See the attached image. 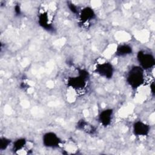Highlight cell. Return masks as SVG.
<instances>
[{
  "label": "cell",
  "mask_w": 155,
  "mask_h": 155,
  "mask_svg": "<svg viewBox=\"0 0 155 155\" xmlns=\"http://www.w3.org/2000/svg\"><path fill=\"white\" fill-rule=\"evenodd\" d=\"M15 13L17 14V15H19L21 13V9H20V7L18 5H16L15 7Z\"/></svg>",
  "instance_id": "cell-14"
},
{
  "label": "cell",
  "mask_w": 155,
  "mask_h": 155,
  "mask_svg": "<svg viewBox=\"0 0 155 155\" xmlns=\"http://www.w3.org/2000/svg\"><path fill=\"white\" fill-rule=\"evenodd\" d=\"M79 76L70 78L68 80V85L74 89H82L86 85V80L88 77V73L85 70L79 71Z\"/></svg>",
  "instance_id": "cell-2"
},
{
  "label": "cell",
  "mask_w": 155,
  "mask_h": 155,
  "mask_svg": "<svg viewBox=\"0 0 155 155\" xmlns=\"http://www.w3.org/2000/svg\"><path fill=\"white\" fill-rule=\"evenodd\" d=\"M127 81L132 88L139 87L145 81L143 70L140 66L133 67L128 73Z\"/></svg>",
  "instance_id": "cell-1"
},
{
  "label": "cell",
  "mask_w": 155,
  "mask_h": 155,
  "mask_svg": "<svg viewBox=\"0 0 155 155\" xmlns=\"http://www.w3.org/2000/svg\"><path fill=\"white\" fill-rule=\"evenodd\" d=\"M39 25L42 27L44 28L45 30H51L53 28L51 25L48 22V18L47 13L45 12H44L39 15Z\"/></svg>",
  "instance_id": "cell-9"
},
{
  "label": "cell",
  "mask_w": 155,
  "mask_h": 155,
  "mask_svg": "<svg viewBox=\"0 0 155 155\" xmlns=\"http://www.w3.org/2000/svg\"><path fill=\"white\" fill-rule=\"evenodd\" d=\"M25 140L24 139H19L16 140L13 145V150L18 151L20 150L25 144Z\"/></svg>",
  "instance_id": "cell-11"
},
{
  "label": "cell",
  "mask_w": 155,
  "mask_h": 155,
  "mask_svg": "<svg viewBox=\"0 0 155 155\" xmlns=\"http://www.w3.org/2000/svg\"><path fill=\"white\" fill-rule=\"evenodd\" d=\"M59 138L54 133H47L43 136V143L45 147L56 148L59 146Z\"/></svg>",
  "instance_id": "cell-5"
},
{
  "label": "cell",
  "mask_w": 155,
  "mask_h": 155,
  "mask_svg": "<svg viewBox=\"0 0 155 155\" xmlns=\"http://www.w3.org/2000/svg\"><path fill=\"white\" fill-rule=\"evenodd\" d=\"M68 7L70 8V10L71 11V12L74 13H76L78 12V10H77V7L72 3H70L68 4Z\"/></svg>",
  "instance_id": "cell-13"
},
{
  "label": "cell",
  "mask_w": 155,
  "mask_h": 155,
  "mask_svg": "<svg viewBox=\"0 0 155 155\" xmlns=\"http://www.w3.org/2000/svg\"><path fill=\"white\" fill-rule=\"evenodd\" d=\"M79 17L82 22H85L93 19L95 17V13L92 8L90 7H85L81 11Z\"/></svg>",
  "instance_id": "cell-8"
},
{
  "label": "cell",
  "mask_w": 155,
  "mask_h": 155,
  "mask_svg": "<svg viewBox=\"0 0 155 155\" xmlns=\"http://www.w3.org/2000/svg\"><path fill=\"white\" fill-rule=\"evenodd\" d=\"M10 143V140L7 138H2L0 141V148L1 150L5 149Z\"/></svg>",
  "instance_id": "cell-12"
},
{
  "label": "cell",
  "mask_w": 155,
  "mask_h": 155,
  "mask_svg": "<svg viewBox=\"0 0 155 155\" xmlns=\"http://www.w3.org/2000/svg\"><path fill=\"white\" fill-rule=\"evenodd\" d=\"M137 60L140 67L143 70H148L154 67L155 60L153 56L143 51H140L137 54Z\"/></svg>",
  "instance_id": "cell-3"
},
{
  "label": "cell",
  "mask_w": 155,
  "mask_h": 155,
  "mask_svg": "<svg viewBox=\"0 0 155 155\" xmlns=\"http://www.w3.org/2000/svg\"><path fill=\"white\" fill-rule=\"evenodd\" d=\"M154 82H153V83H152V85H151V92H152L153 93H154Z\"/></svg>",
  "instance_id": "cell-15"
},
{
  "label": "cell",
  "mask_w": 155,
  "mask_h": 155,
  "mask_svg": "<svg viewBox=\"0 0 155 155\" xmlns=\"http://www.w3.org/2000/svg\"><path fill=\"white\" fill-rule=\"evenodd\" d=\"M113 113V111L111 109H107L102 111L99 116L100 123L105 127L110 125L112 119Z\"/></svg>",
  "instance_id": "cell-7"
},
{
  "label": "cell",
  "mask_w": 155,
  "mask_h": 155,
  "mask_svg": "<svg viewBox=\"0 0 155 155\" xmlns=\"http://www.w3.org/2000/svg\"><path fill=\"white\" fill-rule=\"evenodd\" d=\"M132 53V48L128 45H120L117 47L116 55L117 56H124Z\"/></svg>",
  "instance_id": "cell-10"
},
{
  "label": "cell",
  "mask_w": 155,
  "mask_h": 155,
  "mask_svg": "<svg viewBox=\"0 0 155 155\" xmlns=\"http://www.w3.org/2000/svg\"><path fill=\"white\" fill-rule=\"evenodd\" d=\"M95 72L101 76L109 79L113 76V67L109 62L98 64L96 66Z\"/></svg>",
  "instance_id": "cell-4"
},
{
  "label": "cell",
  "mask_w": 155,
  "mask_h": 155,
  "mask_svg": "<svg viewBox=\"0 0 155 155\" xmlns=\"http://www.w3.org/2000/svg\"><path fill=\"white\" fill-rule=\"evenodd\" d=\"M150 131V127L146 124L137 121L134 124L133 132L137 136H146L148 134Z\"/></svg>",
  "instance_id": "cell-6"
}]
</instances>
